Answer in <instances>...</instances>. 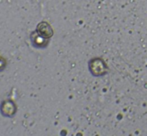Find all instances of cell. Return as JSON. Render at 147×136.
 <instances>
[{"label":"cell","instance_id":"obj_2","mask_svg":"<svg viewBox=\"0 0 147 136\" xmlns=\"http://www.w3.org/2000/svg\"><path fill=\"white\" fill-rule=\"evenodd\" d=\"M16 111H17V107H16V104L13 100H3L0 104V113L2 116L11 118L16 114Z\"/></svg>","mask_w":147,"mask_h":136},{"label":"cell","instance_id":"obj_1","mask_svg":"<svg viewBox=\"0 0 147 136\" xmlns=\"http://www.w3.org/2000/svg\"><path fill=\"white\" fill-rule=\"evenodd\" d=\"M89 71L93 76H102L107 72V65L101 58H93L89 61Z\"/></svg>","mask_w":147,"mask_h":136},{"label":"cell","instance_id":"obj_3","mask_svg":"<svg viewBox=\"0 0 147 136\" xmlns=\"http://www.w3.org/2000/svg\"><path fill=\"white\" fill-rule=\"evenodd\" d=\"M29 38H30V42H31V44H32V46L37 49H44L48 46L49 39L43 37L42 35L39 34L36 30L31 32Z\"/></svg>","mask_w":147,"mask_h":136},{"label":"cell","instance_id":"obj_4","mask_svg":"<svg viewBox=\"0 0 147 136\" xmlns=\"http://www.w3.org/2000/svg\"><path fill=\"white\" fill-rule=\"evenodd\" d=\"M36 31L47 39H50L51 37L53 36V33H54L52 27L50 26V24L47 23V22H45V21H42V22H40V23L37 24Z\"/></svg>","mask_w":147,"mask_h":136},{"label":"cell","instance_id":"obj_5","mask_svg":"<svg viewBox=\"0 0 147 136\" xmlns=\"http://www.w3.org/2000/svg\"><path fill=\"white\" fill-rule=\"evenodd\" d=\"M6 67V60L3 57L0 56V71H3Z\"/></svg>","mask_w":147,"mask_h":136}]
</instances>
